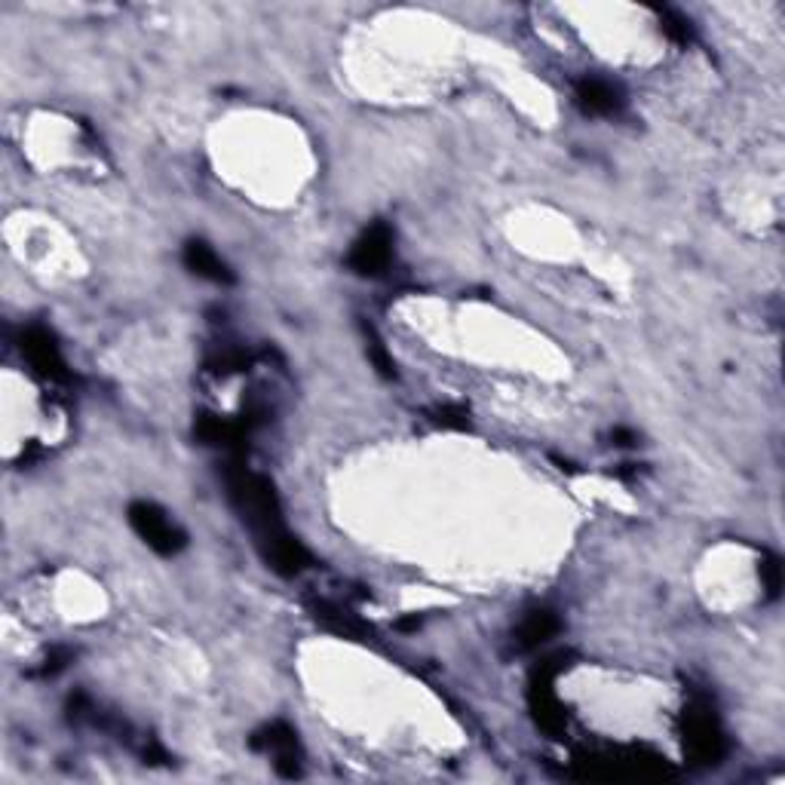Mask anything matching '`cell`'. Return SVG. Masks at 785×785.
<instances>
[{"label":"cell","instance_id":"6da1fadb","mask_svg":"<svg viewBox=\"0 0 785 785\" xmlns=\"http://www.w3.org/2000/svg\"><path fill=\"white\" fill-rule=\"evenodd\" d=\"M228 488L233 507L240 509V516L245 519V524L255 531L258 543L277 538V534L286 531L277 491H274V485H270L264 475L249 473L245 467H230Z\"/></svg>","mask_w":785,"mask_h":785},{"label":"cell","instance_id":"7a4b0ae2","mask_svg":"<svg viewBox=\"0 0 785 785\" xmlns=\"http://www.w3.org/2000/svg\"><path fill=\"white\" fill-rule=\"evenodd\" d=\"M130 524L157 556H179L181 550L188 546V534L150 500L130 504Z\"/></svg>","mask_w":785,"mask_h":785},{"label":"cell","instance_id":"3957f363","mask_svg":"<svg viewBox=\"0 0 785 785\" xmlns=\"http://www.w3.org/2000/svg\"><path fill=\"white\" fill-rule=\"evenodd\" d=\"M685 749L697 764H715L724 754V734L709 700H697L685 712Z\"/></svg>","mask_w":785,"mask_h":785},{"label":"cell","instance_id":"277c9868","mask_svg":"<svg viewBox=\"0 0 785 785\" xmlns=\"http://www.w3.org/2000/svg\"><path fill=\"white\" fill-rule=\"evenodd\" d=\"M392 258V230L377 221L369 230H362V237L353 243L347 264L360 274V277H377L387 270Z\"/></svg>","mask_w":785,"mask_h":785},{"label":"cell","instance_id":"5b68a950","mask_svg":"<svg viewBox=\"0 0 785 785\" xmlns=\"http://www.w3.org/2000/svg\"><path fill=\"white\" fill-rule=\"evenodd\" d=\"M22 353H25V360L32 362L34 369L44 377H52V381H65L68 377V365L65 360H62V350H59L56 338H52L44 326H32L22 335Z\"/></svg>","mask_w":785,"mask_h":785},{"label":"cell","instance_id":"8992f818","mask_svg":"<svg viewBox=\"0 0 785 785\" xmlns=\"http://www.w3.org/2000/svg\"><path fill=\"white\" fill-rule=\"evenodd\" d=\"M252 746H255V749H264V752L270 754L282 776H298L301 749H298V734H294L289 724L277 721V724L264 727L262 734H255Z\"/></svg>","mask_w":785,"mask_h":785},{"label":"cell","instance_id":"52a82bcc","mask_svg":"<svg viewBox=\"0 0 785 785\" xmlns=\"http://www.w3.org/2000/svg\"><path fill=\"white\" fill-rule=\"evenodd\" d=\"M573 96H577V105H580L587 114L595 117L617 114L623 105H626L620 86L614 81H605V77H587V81H580L577 89H573Z\"/></svg>","mask_w":785,"mask_h":785},{"label":"cell","instance_id":"ba28073f","mask_svg":"<svg viewBox=\"0 0 785 785\" xmlns=\"http://www.w3.org/2000/svg\"><path fill=\"white\" fill-rule=\"evenodd\" d=\"M258 550H262L264 561L277 573H282V577H294V573H301L311 565V553L289 531L258 543Z\"/></svg>","mask_w":785,"mask_h":785},{"label":"cell","instance_id":"9c48e42d","mask_svg":"<svg viewBox=\"0 0 785 785\" xmlns=\"http://www.w3.org/2000/svg\"><path fill=\"white\" fill-rule=\"evenodd\" d=\"M181 258H184V267H188L191 274H196V277L209 279L215 286H233V270L218 258V252H215L209 243H203V240H188V243H184V252H181Z\"/></svg>","mask_w":785,"mask_h":785},{"label":"cell","instance_id":"30bf717a","mask_svg":"<svg viewBox=\"0 0 785 785\" xmlns=\"http://www.w3.org/2000/svg\"><path fill=\"white\" fill-rule=\"evenodd\" d=\"M196 439L218 448H240L245 436L252 433L240 418H218V414H200L194 426Z\"/></svg>","mask_w":785,"mask_h":785},{"label":"cell","instance_id":"8fae6325","mask_svg":"<svg viewBox=\"0 0 785 785\" xmlns=\"http://www.w3.org/2000/svg\"><path fill=\"white\" fill-rule=\"evenodd\" d=\"M558 632V617L553 611H531L516 632V641L522 651H538L546 641H553Z\"/></svg>","mask_w":785,"mask_h":785},{"label":"cell","instance_id":"7c38bea8","mask_svg":"<svg viewBox=\"0 0 785 785\" xmlns=\"http://www.w3.org/2000/svg\"><path fill=\"white\" fill-rule=\"evenodd\" d=\"M311 611H313V617H316V623H323L326 629L338 632V636H343V638L365 636V623H362L357 614H350L347 607L335 605V602H313Z\"/></svg>","mask_w":785,"mask_h":785},{"label":"cell","instance_id":"4fadbf2b","mask_svg":"<svg viewBox=\"0 0 785 785\" xmlns=\"http://www.w3.org/2000/svg\"><path fill=\"white\" fill-rule=\"evenodd\" d=\"M365 353H369V360L377 369V375L396 377V362H392L390 350L384 347V341L377 338V331L372 326L365 328Z\"/></svg>","mask_w":785,"mask_h":785},{"label":"cell","instance_id":"5bb4252c","mask_svg":"<svg viewBox=\"0 0 785 785\" xmlns=\"http://www.w3.org/2000/svg\"><path fill=\"white\" fill-rule=\"evenodd\" d=\"M660 28L663 34L669 37L672 44H690L693 40V25H690V19H685L681 13H675V10H660Z\"/></svg>","mask_w":785,"mask_h":785},{"label":"cell","instance_id":"9a60e30c","mask_svg":"<svg viewBox=\"0 0 785 785\" xmlns=\"http://www.w3.org/2000/svg\"><path fill=\"white\" fill-rule=\"evenodd\" d=\"M433 424L442 426V430H467L470 421H467V411L458 409V406H439V409L433 411V418H430Z\"/></svg>","mask_w":785,"mask_h":785},{"label":"cell","instance_id":"2e32d148","mask_svg":"<svg viewBox=\"0 0 785 785\" xmlns=\"http://www.w3.org/2000/svg\"><path fill=\"white\" fill-rule=\"evenodd\" d=\"M761 580H764V589H768L770 599H776L780 589H783V565H780V558L768 556L761 561Z\"/></svg>","mask_w":785,"mask_h":785},{"label":"cell","instance_id":"e0dca14e","mask_svg":"<svg viewBox=\"0 0 785 785\" xmlns=\"http://www.w3.org/2000/svg\"><path fill=\"white\" fill-rule=\"evenodd\" d=\"M611 439H614V445H620V448H629V445H636L638 436L632 433V430H623V426H617V430L611 433Z\"/></svg>","mask_w":785,"mask_h":785}]
</instances>
